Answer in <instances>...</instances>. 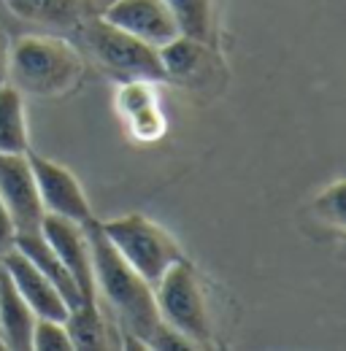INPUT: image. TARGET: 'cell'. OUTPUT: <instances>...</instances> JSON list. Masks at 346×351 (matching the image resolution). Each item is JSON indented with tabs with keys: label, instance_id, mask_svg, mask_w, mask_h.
<instances>
[{
	"label": "cell",
	"instance_id": "ffe728a7",
	"mask_svg": "<svg viewBox=\"0 0 346 351\" xmlns=\"http://www.w3.org/2000/svg\"><path fill=\"white\" fill-rule=\"evenodd\" d=\"M344 189H346L344 181H336V184H330L325 192H319L316 200H314V211L325 221L336 224V227H344V221H346Z\"/></svg>",
	"mask_w": 346,
	"mask_h": 351
},
{
	"label": "cell",
	"instance_id": "d6986e66",
	"mask_svg": "<svg viewBox=\"0 0 346 351\" xmlns=\"http://www.w3.org/2000/svg\"><path fill=\"white\" fill-rule=\"evenodd\" d=\"M117 103H119V111H122L128 119L132 117V114H138V111H143V108L154 106V103H157V97H154L152 82H138V79H132V82H122Z\"/></svg>",
	"mask_w": 346,
	"mask_h": 351
},
{
	"label": "cell",
	"instance_id": "e0dca14e",
	"mask_svg": "<svg viewBox=\"0 0 346 351\" xmlns=\"http://www.w3.org/2000/svg\"><path fill=\"white\" fill-rule=\"evenodd\" d=\"M173 22L178 27V36L216 44V0H165Z\"/></svg>",
	"mask_w": 346,
	"mask_h": 351
},
{
	"label": "cell",
	"instance_id": "7c38bea8",
	"mask_svg": "<svg viewBox=\"0 0 346 351\" xmlns=\"http://www.w3.org/2000/svg\"><path fill=\"white\" fill-rule=\"evenodd\" d=\"M33 308L25 303L11 276L0 265V346L11 351L33 349Z\"/></svg>",
	"mask_w": 346,
	"mask_h": 351
},
{
	"label": "cell",
	"instance_id": "277c9868",
	"mask_svg": "<svg viewBox=\"0 0 346 351\" xmlns=\"http://www.w3.org/2000/svg\"><path fill=\"white\" fill-rule=\"evenodd\" d=\"M154 303L157 313L165 324L187 335L198 349L211 346L214 332H211V311H209V298L203 278L198 267L187 257L173 263L160 281L154 284Z\"/></svg>",
	"mask_w": 346,
	"mask_h": 351
},
{
	"label": "cell",
	"instance_id": "5bb4252c",
	"mask_svg": "<svg viewBox=\"0 0 346 351\" xmlns=\"http://www.w3.org/2000/svg\"><path fill=\"white\" fill-rule=\"evenodd\" d=\"M14 246H16L30 263L36 265L54 287H57V292L62 295V300H65L68 311L82 303V292H79L73 276L68 273V267L62 265V260L54 254V249L46 243V238L41 235V230H36V232H19Z\"/></svg>",
	"mask_w": 346,
	"mask_h": 351
},
{
	"label": "cell",
	"instance_id": "9a60e30c",
	"mask_svg": "<svg viewBox=\"0 0 346 351\" xmlns=\"http://www.w3.org/2000/svg\"><path fill=\"white\" fill-rule=\"evenodd\" d=\"M5 8L33 25L73 30L86 16V0H3Z\"/></svg>",
	"mask_w": 346,
	"mask_h": 351
},
{
	"label": "cell",
	"instance_id": "d4e9b609",
	"mask_svg": "<svg viewBox=\"0 0 346 351\" xmlns=\"http://www.w3.org/2000/svg\"><path fill=\"white\" fill-rule=\"evenodd\" d=\"M0 349H3V346H0Z\"/></svg>",
	"mask_w": 346,
	"mask_h": 351
},
{
	"label": "cell",
	"instance_id": "cb8c5ba5",
	"mask_svg": "<svg viewBox=\"0 0 346 351\" xmlns=\"http://www.w3.org/2000/svg\"><path fill=\"white\" fill-rule=\"evenodd\" d=\"M5 41H3V27H0V79L5 76Z\"/></svg>",
	"mask_w": 346,
	"mask_h": 351
},
{
	"label": "cell",
	"instance_id": "ac0fdd59",
	"mask_svg": "<svg viewBox=\"0 0 346 351\" xmlns=\"http://www.w3.org/2000/svg\"><path fill=\"white\" fill-rule=\"evenodd\" d=\"M33 349L38 351H71V338L65 330V322H54V319H41L36 316L33 324Z\"/></svg>",
	"mask_w": 346,
	"mask_h": 351
},
{
	"label": "cell",
	"instance_id": "8fae6325",
	"mask_svg": "<svg viewBox=\"0 0 346 351\" xmlns=\"http://www.w3.org/2000/svg\"><path fill=\"white\" fill-rule=\"evenodd\" d=\"M65 330L71 338V346L79 351H106L119 349V335L114 322L106 319V311L100 300H82L65 316Z\"/></svg>",
	"mask_w": 346,
	"mask_h": 351
},
{
	"label": "cell",
	"instance_id": "2e32d148",
	"mask_svg": "<svg viewBox=\"0 0 346 351\" xmlns=\"http://www.w3.org/2000/svg\"><path fill=\"white\" fill-rule=\"evenodd\" d=\"M30 132L22 92L14 84H0V154H27Z\"/></svg>",
	"mask_w": 346,
	"mask_h": 351
},
{
	"label": "cell",
	"instance_id": "7a4b0ae2",
	"mask_svg": "<svg viewBox=\"0 0 346 351\" xmlns=\"http://www.w3.org/2000/svg\"><path fill=\"white\" fill-rule=\"evenodd\" d=\"M84 73L82 54L57 36H22L5 51L8 84L22 95L57 97L79 84Z\"/></svg>",
	"mask_w": 346,
	"mask_h": 351
},
{
	"label": "cell",
	"instance_id": "30bf717a",
	"mask_svg": "<svg viewBox=\"0 0 346 351\" xmlns=\"http://www.w3.org/2000/svg\"><path fill=\"white\" fill-rule=\"evenodd\" d=\"M0 265L5 267V273H8L11 281H14V287L19 289V295L25 298L27 306L33 308L36 316H41V319H54V322H65L68 306H65L62 295L57 292V287H54L16 246L8 249L5 254H0Z\"/></svg>",
	"mask_w": 346,
	"mask_h": 351
},
{
	"label": "cell",
	"instance_id": "4fadbf2b",
	"mask_svg": "<svg viewBox=\"0 0 346 351\" xmlns=\"http://www.w3.org/2000/svg\"><path fill=\"white\" fill-rule=\"evenodd\" d=\"M160 60L165 68V79L178 84H195L211 76L216 57L214 46L178 36L165 46H160Z\"/></svg>",
	"mask_w": 346,
	"mask_h": 351
},
{
	"label": "cell",
	"instance_id": "6da1fadb",
	"mask_svg": "<svg viewBox=\"0 0 346 351\" xmlns=\"http://www.w3.org/2000/svg\"><path fill=\"white\" fill-rule=\"evenodd\" d=\"M84 227L89 238V252H92V276H95L97 298L108 303L117 322L125 324L128 335H135L138 341H149L152 330L160 322L154 287L122 260V254L100 232L97 219H92Z\"/></svg>",
	"mask_w": 346,
	"mask_h": 351
},
{
	"label": "cell",
	"instance_id": "8992f818",
	"mask_svg": "<svg viewBox=\"0 0 346 351\" xmlns=\"http://www.w3.org/2000/svg\"><path fill=\"white\" fill-rule=\"evenodd\" d=\"M27 162H30L33 176H36V186H38V195H41L46 214L71 219L76 224H89L95 219L92 206L86 200V192L82 189L79 178L71 173L65 165L36 154L33 149L27 152Z\"/></svg>",
	"mask_w": 346,
	"mask_h": 351
},
{
	"label": "cell",
	"instance_id": "52a82bcc",
	"mask_svg": "<svg viewBox=\"0 0 346 351\" xmlns=\"http://www.w3.org/2000/svg\"><path fill=\"white\" fill-rule=\"evenodd\" d=\"M0 200L16 224V235L41 230L46 208L27 154H0Z\"/></svg>",
	"mask_w": 346,
	"mask_h": 351
},
{
	"label": "cell",
	"instance_id": "5b68a950",
	"mask_svg": "<svg viewBox=\"0 0 346 351\" xmlns=\"http://www.w3.org/2000/svg\"><path fill=\"white\" fill-rule=\"evenodd\" d=\"M97 224H100V232L108 238V243L122 254V260L138 276H143L152 287L173 263L184 260V252L173 241L171 232L141 214H125Z\"/></svg>",
	"mask_w": 346,
	"mask_h": 351
},
{
	"label": "cell",
	"instance_id": "3957f363",
	"mask_svg": "<svg viewBox=\"0 0 346 351\" xmlns=\"http://www.w3.org/2000/svg\"><path fill=\"white\" fill-rule=\"evenodd\" d=\"M89 57L119 82H168L160 60V49L125 30L114 27L103 16H84L79 22Z\"/></svg>",
	"mask_w": 346,
	"mask_h": 351
},
{
	"label": "cell",
	"instance_id": "9c48e42d",
	"mask_svg": "<svg viewBox=\"0 0 346 351\" xmlns=\"http://www.w3.org/2000/svg\"><path fill=\"white\" fill-rule=\"evenodd\" d=\"M100 16L114 27L157 49L178 38V27L173 22L165 0H111Z\"/></svg>",
	"mask_w": 346,
	"mask_h": 351
},
{
	"label": "cell",
	"instance_id": "603a6c76",
	"mask_svg": "<svg viewBox=\"0 0 346 351\" xmlns=\"http://www.w3.org/2000/svg\"><path fill=\"white\" fill-rule=\"evenodd\" d=\"M14 243H16V224H14L8 208L0 200V254H5L8 249H14Z\"/></svg>",
	"mask_w": 346,
	"mask_h": 351
},
{
	"label": "cell",
	"instance_id": "ba28073f",
	"mask_svg": "<svg viewBox=\"0 0 346 351\" xmlns=\"http://www.w3.org/2000/svg\"><path fill=\"white\" fill-rule=\"evenodd\" d=\"M41 235L46 243L54 249V254L62 260L68 273L73 276L82 300H100L95 292V276H92V252H89V238H86L84 224H76L71 219L43 214Z\"/></svg>",
	"mask_w": 346,
	"mask_h": 351
},
{
	"label": "cell",
	"instance_id": "44dd1931",
	"mask_svg": "<svg viewBox=\"0 0 346 351\" xmlns=\"http://www.w3.org/2000/svg\"><path fill=\"white\" fill-rule=\"evenodd\" d=\"M128 122L130 128H132V135L138 141H157L163 135V130H165V119H163L157 103L143 108V111H138V114H132Z\"/></svg>",
	"mask_w": 346,
	"mask_h": 351
},
{
	"label": "cell",
	"instance_id": "7402d4cb",
	"mask_svg": "<svg viewBox=\"0 0 346 351\" xmlns=\"http://www.w3.org/2000/svg\"><path fill=\"white\" fill-rule=\"evenodd\" d=\"M149 349H165V351H192L198 349L187 335H181L178 330H173L171 324H165L163 319L157 322V327L152 330L149 341H146Z\"/></svg>",
	"mask_w": 346,
	"mask_h": 351
}]
</instances>
